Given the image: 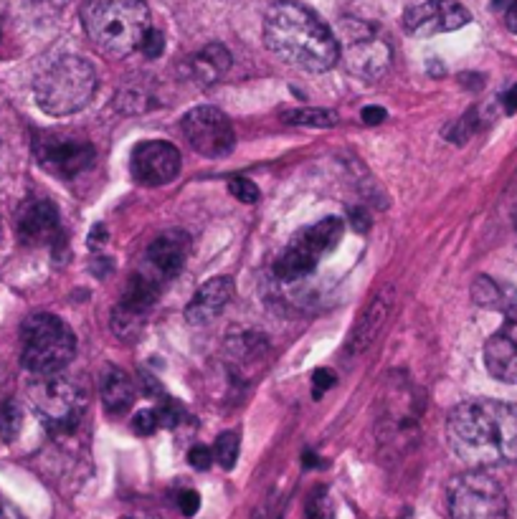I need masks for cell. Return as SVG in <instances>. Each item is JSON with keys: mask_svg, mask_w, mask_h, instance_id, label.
I'll list each match as a JSON object with an SVG mask.
<instances>
[{"mask_svg": "<svg viewBox=\"0 0 517 519\" xmlns=\"http://www.w3.org/2000/svg\"><path fill=\"white\" fill-rule=\"evenodd\" d=\"M340 238H343V221L335 216H327L322 218V221L307 226L305 231L297 233V236H294V244L302 246L307 254H312L320 261L322 256H327L340 244Z\"/></svg>", "mask_w": 517, "mask_h": 519, "instance_id": "ac0fdd59", "label": "cell"}, {"mask_svg": "<svg viewBox=\"0 0 517 519\" xmlns=\"http://www.w3.org/2000/svg\"><path fill=\"white\" fill-rule=\"evenodd\" d=\"M485 365L492 378L517 383V304L507 307L502 327L487 340Z\"/></svg>", "mask_w": 517, "mask_h": 519, "instance_id": "4fadbf2b", "label": "cell"}, {"mask_svg": "<svg viewBox=\"0 0 517 519\" xmlns=\"http://www.w3.org/2000/svg\"><path fill=\"white\" fill-rule=\"evenodd\" d=\"M472 21V13L457 0H424L403 13V28L409 36L431 38L439 33L459 31Z\"/></svg>", "mask_w": 517, "mask_h": 519, "instance_id": "30bf717a", "label": "cell"}, {"mask_svg": "<svg viewBox=\"0 0 517 519\" xmlns=\"http://www.w3.org/2000/svg\"><path fill=\"white\" fill-rule=\"evenodd\" d=\"M82 23L92 44L112 59L140 49L150 31V8L145 0H87Z\"/></svg>", "mask_w": 517, "mask_h": 519, "instance_id": "3957f363", "label": "cell"}, {"mask_svg": "<svg viewBox=\"0 0 517 519\" xmlns=\"http://www.w3.org/2000/svg\"><path fill=\"white\" fill-rule=\"evenodd\" d=\"M234 297V279L231 276H213L196 292L186 309L191 325H208L216 314L224 312Z\"/></svg>", "mask_w": 517, "mask_h": 519, "instance_id": "e0dca14e", "label": "cell"}, {"mask_svg": "<svg viewBox=\"0 0 517 519\" xmlns=\"http://www.w3.org/2000/svg\"><path fill=\"white\" fill-rule=\"evenodd\" d=\"M229 193L241 203H256L259 198H262V190H259V185L251 183L249 178H231Z\"/></svg>", "mask_w": 517, "mask_h": 519, "instance_id": "484cf974", "label": "cell"}, {"mask_svg": "<svg viewBox=\"0 0 517 519\" xmlns=\"http://www.w3.org/2000/svg\"><path fill=\"white\" fill-rule=\"evenodd\" d=\"M36 383L31 385L28 395L31 403L51 433H71L79 426L84 416V393L77 383H71L61 373L56 375H36Z\"/></svg>", "mask_w": 517, "mask_h": 519, "instance_id": "8992f818", "label": "cell"}, {"mask_svg": "<svg viewBox=\"0 0 517 519\" xmlns=\"http://www.w3.org/2000/svg\"><path fill=\"white\" fill-rule=\"evenodd\" d=\"M472 299L479 304V307L487 309H500L507 307L505 299V287L490 279V276H477L472 284Z\"/></svg>", "mask_w": 517, "mask_h": 519, "instance_id": "603a6c76", "label": "cell"}, {"mask_svg": "<svg viewBox=\"0 0 517 519\" xmlns=\"http://www.w3.org/2000/svg\"><path fill=\"white\" fill-rule=\"evenodd\" d=\"M452 519H507V497L487 471L472 469L449 484Z\"/></svg>", "mask_w": 517, "mask_h": 519, "instance_id": "52a82bcc", "label": "cell"}, {"mask_svg": "<svg viewBox=\"0 0 517 519\" xmlns=\"http://www.w3.org/2000/svg\"><path fill=\"white\" fill-rule=\"evenodd\" d=\"M502 104H505V112L507 114H515L517 112V84L512 89H507L505 94H502Z\"/></svg>", "mask_w": 517, "mask_h": 519, "instance_id": "d590c367", "label": "cell"}, {"mask_svg": "<svg viewBox=\"0 0 517 519\" xmlns=\"http://www.w3.org/2000/svg\"><path fill=\"white\" fill-rule=\"evenodd\" d=\"M264 44L294 69H332L340 59V44L325 21L297 0H277L264 16Z\"/></svg>", "mask_w": 517, "mask_h": 519, "instance_id": "7a4b0ae2", "label": "cell"}, {"mask_svg": "<svg viewBox=\"0 0 517 519\" xmlns=\"http://www.w3.org/2000/svg\"><path fill=\"white\" fill-rule=\"evenodd\" d=\"M145 317H147L145 312L132 309L120 302L115 309H112V332H115L120 340H135V337L142 332V327H145Z\"/></svg>", "mask_w": 517, "mask_h": 519, "instance_id": "44dd1931", "label": "cell"}, {"mask_svg": "<svg viewBox=\"0 0 517 519\" xmlns=\"http://www.w3.org/2000/svg\"><path fill=\"white\" fill-rule=\"evenodd\" d=\"M307 519H335L325 489H315V494L310 497V502H307Z\"/></svg>", "mask_w": 517, "mask_h": 519, "instance_id": "4316f807", "label": "cell"}, {"mask_svg": "<svg viewBox=\"0 0 517 519\" xmlns=\"http://www.w3.org/2000/svg\"><path fill=\"white\" fill-rule=\"evenodd\" d=\"M18 236L28 246L54 244L61 236L59 208L46 198H33L18 213Z\"/></svg>", "mask_w": 517, "mask_h": 519, "instance_id": "5bb4252c", "label": "cell"}, {"mask_svg": "<svg viewBox=\"0 0 517 519\" xmlns=\"http://www.w3.org/2000/svg\"><path fill=\"white\" fill-rule=\"evenodd\" d=\"M353 226L355 231H368V216L363 211H353Z\"/></svg>", "mask_w": 517, "mask_h": 519, "instance_id": "74e56055", "label": "cell"}, {"mask_svg": "<svg viewBox=\"0 0 517 519\" xmlns=\"http://www.w3.org/2000/svg\"><path fill=\"white\" fill-rule=\"evenodd\" d=\"M33 155L46 173L64 180L87 173L97 160L92 142L71 132H41L33 140Z\"/></svg>", "mask_w": 517, "mask_h": 519, "instance_id": "ba28073f", "label": "cell"}, {"mask_svg": "<svg viewBox=\"0 0 517 519\" xmlns=\"http://www.w3.org/2000/svg\"><path fill=\"white\" fill-rule=\"evenodd\" d=\"M99 87L97 69L82 56H61L33 84L36 104L51 117H66L92 102Z\"/></svg>", "mask_w": 517, "mask_h": 519, "instance_id": "277c9868", "label": "cell"}, {"mask_svg": "<svg viewBox=\"0 0 517 519\" xmlns=\"http://www.w3.org/2000/svg\"><path fill=\"white\" fill-rule=\"evenodd\" d=\"M107 244V226L104 223H97L89 233V249H99V246Z\"/></svg>", "mask_w": 517, "mask_h": 519, "instance_id": "836d02e7", "label": "cell"}, {"mask_svg": "<svg viewBox=\"0 0 517 519\" xmlns=\"http://www.w3.org/2000/svg\"><path fill=\"white\" fill-rule=\"evenodd\" d=\"M132 175L137 183L158 188V185H168L178 178L180 173V152L178 147L163 140L142 142L132 152Z\"/></svg>", "mask_w": 517, "mask_h": 519, "instance_id": "8fae6325", "label": "cell"}, {"mask_svg": "<svg viewBox=\"0 0 517 519\" xmlns=\"http://www.w3.org/2000/svg\"><path fill=\"white\" fill-rule=\"evenodd\" d=\"M239 446H241V438L236 431H226L216 438V444H213V459L218 464L224 466V469H234L236 459H239Z\"/></svg>", "mask_w": 517, "mask_h": 519, "instance_id": "cb8c5ba5", "label": "cell"}, {"mask_svg": "<svg viewBox=\"0 0 517 519\" xmlns=\"http://www.w3.org/2000/svg\"><path fill=\"white\" fill-rule=\"evenodd\" d=\"M140 51H142V54H145V56H150V59H158V56L165 51V38H163V33L155 31V28H150V31L145 33V38H142Z\"/></svg>", "mask_w": 517, "mask_h": 519, "instance_id": "f546056e", "label": "cell"}, {"mask_svg": "<svg viewBox=\"0 0 517 519\" xmlns=\"http://www.w3.org/2000/svg\"><path fill=\"white\" fill-rule=\"evenodd\" d=\"M0 233H3V228H0Z\"/></svg>", "mask_w": 517, "mask_h": 519, "instance_id": "60d3db41", "label": "cell"}, {"mask_svg": "<svg viewBox=\"0 0 517 519\" xmlns=\"http://www.w3.org/2000/svg\"><path fill=\"white\" fill-rule=\"evenodd\" d=\"M0 519H18V514L11 512V507L3 502V497H0Z\"/></svg>", "mask_w": 517, "mask_h": 519, "instance_id": "f35d334b", "label": "cell"}, {"mask_svg": "<svg viewBox=\"0 0 517 519\" xmlns=\"http://www.w3.org/2000/svg\"><path fill=\"white\" fill-rule=\"evenodd\" d=\"M229 66L231 54L226 51V46L208 44L206 49L193 59V74H196V79L201 84H213L229 71Z\"/></svg>", "mask_w": 517, "mask_h": 519, "instance_id": "ffe728a7", "label": "cell"}, {"mask_svg": "<svg viewBox=\"0 0 517 519\" xmlns=\"http://www.w3.org/2000/svg\"><path fill=\"white\" fill-rule=\"evenodd\" d=\"M122 519H158V517H155V514H147V512H132Z\"/></svg>", "mask_w": 517, "mask_h": 519, "instance_id": "ab89813d", "label": "cell"}, {"mask_svg": "<svg viewBox=\"0 0 517 519\" xmlns=\"http://www.w3.org/2000/svg\"><path fill=\"white\" fill-rule=\"evenodd\" d=\"M188 145L203 157H224L234 150L236 135L229 117L218 107H196L183 117Z\"/></svg>", "mask_w": 517, "mask_h": 519, "instance_id": "9c48e42d", "label": "cell"}, {"mask_svg": "<svg viewBox=\"0 0 517 519\" xmlns=\"http://www.w3.org/2000/svg\"><path fill=\"white\" fill-rule=\"evenodd\" d=\"M393 304H396V289H393L391 284H386V287L373 297V302L368 304L363 317L358 319V325H355L353 332H350L348 347H345L348 357L363 355V352L378 340L383 325H386V319L391 317Z\"/></svg>", "mask_w": 517, "mask_h": 519, "instance_id": "9a60e30c", "label": "cell"}, {"mask_svg": "<svg viewBox=\"0 0 517 519\" xmlns=\"http://www.w3.org/2000/svg\"><path fill=\"white\" fill-rule=\"evenodd\" d=\"M21 408H18V403L13 401H6L3 406H0V441H6V444H11L13 438L18 436V431H21Z\"/></svg>", "mask_w": 517, "mask_h": 519, "instance_id": "d4e9b609", "label": "cell"}, {"mask_svg": "<svg viewBox=\"0 0 517 519\" xmlns=\"http://www.w3.org/2000/svg\"><path fill=\"white\" fill-rule=\"evenodd\" d=\"M505 23H507V28H510L512 33H517V0H512L510 8H507Z\"/></svg>", "mask_w": 517, "mask_h": 519, "instance_id": "8d00e7d4", "label": "cell"}, {"mask_svg": "<svg viewBox=\"0 0 517 519\" xmlns=\"http://www.w3.org/2000/svg\"><path fill=\"white\" fill-rule=\"evenodd\" d=\"M155 413H158L160 426H168V428L178 426L180 418H183V408H180L175 401H170V398H165V401H160L158 411H155Z\"/></svg>", "mask_w": 517, "mask_h": 519, "instance_id": "f1b7e54d", "label": "cell"}, {"mask_svg": "<svg viewBox=\"0 0 517 519\" xmlns=\"http://www.w3.org/2000/svg\"><path fill=\"white\" fill-rule=\"evenodd\" d=\"M102 403L109 416H125L135 403V383L125 370H107L102 378Z\"/></svg>", "mask_w": 517, "mask_h": 519, "instance_id": "d6986e66", "label": "cell"}, {"mask_svg": "<svg viewBox=\"0 0 517 519\" xmlns=\"http://www.w3.org/2000/svg\"><path fill=\"white\" fill-rule=\"evenodd\" d=\"M77 337L56 314H31L21 327V363L33 375H56L71 363Z\"/></svg>", "mask_w": 517, "mask_h": 519, "instance_id": "5b68a950", "label": "cell"}, {"mask_svg": "<svg viewBox=\"0 0 517 519\" xmlns=\"http://www.w3.org/2000/svg\"><path fill=\"white\" fill-rule=\"evenodd\" d=\"M175 504H178V509L186 514V517H193V514L201 509V494L193 492V489H183V492H178Z\"/></svg>", "mask_w": 517, "mask_h": 519, "instance_id": "1f68e13d", "label": "cell"}, {"mask_svg": "<svg viewBox=\"0 0 517 519\" xmlns=\"http://www.w3.org/2000/svg\"><path fill=\"white\" fill-rule=\"evenodd\" d=\"M213 451L208 449V446H193L191 451H188V464L193 466V469H198V471H206V469H211V464H213Z\"/></svg>", "mask_w": 517, "mask_h": 519, "instance_id": "4dcf8cb0", "label": "cell"}, {"mask_svg": "<svg viewBox=\"0 0 517 519\" xmlns=\"http://www.w3.org/2000/svg\"><path fill=\"white\" fill-rule=\"evenodd\" d=\"M188 254H191V236L186 231H163L155 238L150 249H147V266L155 271V274L168 282L173 276L180 274V269L186 266Z\"/></svg>", "mask_w": 517, "mask_h": 519, "instance_id": "2e32d148", "label": "cell"}, {"mask_svg": "<svg viewBox=\"0 0 517 519\" xmlns=\"http://www.w3.org/2000/svg\"><path fill=\"white\" fill-rule=\"evenodd\" d=\"M454 456L472 469L517 461V406L492 398L459 403L447 421Z\"/></svg>", "mask_w": 517, "mask_h": 519, "instance_id": "6da1fadb", "label": "cell"}, {"mask_svg": "<svg viewBox=\"0 0 517 519\" xmlns=\"http://www.w3.org/2000/svg\"><path fill=\"white\" fill-rule=\"evenodd\" d=\"M383 119H386V109L383 107H365L363 109L365 125H381Z\"/></svg>", "mask_w": 517, "mask_h": 519, "instance_id": "e575fe53", "label": "cell"}, {"mask_svg": "<svg viewBox=\"0 0 517 519\" xmlns=\"http://www.w3.org/2000/svg\"><path fill=\"white\" fill-rule=\"evenodd\" d=\"M282 119L287 125L300 127H335L340 122L338 112L332 109H292V112H284Z\"/></svg>", "mask_w": 517, "mask_h": 519, "instance_id": "7402d4cb", "label": "cell"}, {"mask_svg": "<svg viewBox=\"0 0 517 519\" xmlns=\"http://www.w3.org/2000/svg\"><path fill=\"white\" fill-rule=\"evenodd\" d=\"M345 69L363 82H378L391 69V49L383 38L373 33H360L350 38L348 49L343 51Z\"/></svg>", "mask_w": 517, "mask_h": 519, "instance_id": "7c38bea8", "label": "cell"}, {"mask_svg": "<svg viewBox=\"0 0 517 519\" xmlns=\"http://www.w3.org/2000/svg\"><path fill=\"white\" fill-rule=\"evenodd\" d=\"M160 421H158V413L155 411H140L135 418H132V431L137 436H153L158 431Z\"/></svg>", "mask_w": 517, "mask_h": 519, "instance_id": "83f0119b", "label": "cell"}, {"mask_svg": "<svg viewBox=\"0 0 517 519\" xmlns=\"http://www.w3.org/2000/svg\"><path fill=\"white\" fill-rule=\"evenodd\" d=\"M312 383H315V388H312V395L315 398H320V395H325V390H330L332 385H335V373L327 368H320L315 375H312Z\"/></svg>", "mask_w": 517, "mask_h": 519, "instance_id": "d6a6232c", "label": "cell"}]
</instances>
